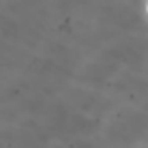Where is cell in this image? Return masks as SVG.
Wrapping results in <instances>:
<instances>
[{"mask_svg":"<svg viewBox=\"0 0 148 148\" xmlns=\"http://www.w3.org/2000/svg\"><path fill=\"white\" fill-rule=\"evenodd\" d=\"M145 10H147V13H148V2H147V7H145Z\"/></svg>","mask_w":148,"mask_h":148,"instance_id":"obj_1","label":"cell"}]
</instances>
